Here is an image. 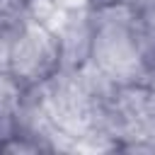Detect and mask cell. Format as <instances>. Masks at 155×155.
I'll list each match as a JSON object with an SVG mask.
<instances>
[{
    "mask_svg": "<svg viewBox=\"0 0 155 155\" xmlns=\"http://www.w3.org/2000/svg\"><path fill=\"white\" fill-rule=\"evenodd\" d=\"M90 63L104 73L114 85L148 80L140 63L133 10L126 0H94L92 2V46Z\"/></svg>",
    "mask_w": 155,
    "mask_h": 155,
    "instance_id": "obj_1",
    "label": "cell"
},
{
    "mask_svg": "<svg viewBox=\"0 0 155 155\" xmlns=\"http://www.w3.org/2000/svg\"><path fill=\"white\" fill-rule=\"evenodd\" d=\"M107 133L111 150L155 153V85L150 80L114 87Z\"/></svg>",
    "mask_w": 155,
    "mask_h": 155,
    "instance_id": "obj_2",
    "label": "cell"
},
{
    "mask_svg": "<svg viewBox=\"0 0 155 155\" xmlns=\"http://www.w3.org/2000/svg\"><path fill=\"white\" fill-rule=\"evenodd\" d=\"M5 70L27 90L56 78L63 70V51L56 31L46 22L31 17L17 31L5 61Z\"/></svg>",
    "mask_w": 155,
    "mask_h": 155,
    "instance_id": "obj_3",
    "label": "cell"
},
{
    "mask_svg": "<svg viewBox=\"0 0 155 155\" xmlns=\"http://www.w3.org/2000/svg\"><path fill=\"white\" fill-rule=\"evenodd\" d=\"M133 10V34L140 63L150 75H155V0H126Z\"/></svg>",
    "mask_w": 155,
    "mask_h": 155,
    "instance_id": "obj_4",
    "label": "cell"
},
{
    "mask_svg": "<svg viewBox=\"0 0 155 155\" xmlns=\"http://www.w3.org/2000/svg\"><path fill=\"white\" fill-rule=\"evenodd\" d=\"M5 136H7V126H5V121L0 119V143L5 140Z\"/></svg>",
    "mask_w": 155,
    "mask_h": 155,
    "instance_id": "obj_5",
    "label": "cell"
},
{
    "mask_svg": "<svg viewBox=\"0 0 155 155\" xmlns=\"http://www.w3.org/2000/svg\"><path fill=\"white\" fill-rule=\"evenodd\" d=\"M92 2H94V0H92Z\"/></svg>",
    "mask_w": 155,
    "mask_h": 155,
    "instance_id": "obj_6",
    "label": "cell"
}]
</instances>
